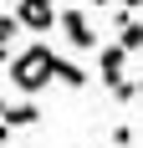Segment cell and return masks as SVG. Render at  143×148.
<instances>
[{
  "mask_svg": "<svg viewBox=\"0 0 143 148\" xmlns=\"http://www.w3.org/2000/svg\"><path fill=\"white\" fill-rule=\"evenodd\" d=\"M5 107H10V102H5V97H0V118H5Z\"/></svg>",
  "mask_w": 143,
  "mask_h": 148,
  "instance_id": "obj_15",
  "label": "cell"
},
{
  "mask_svg": "<svg viewBox=\"0 0 143 148\" xmlns=\"http://www.w3.org/2000/svg\"><path fill=\"white\" fill-rule=\"evenodd\" d=\"M51 56H56V51L36 41V46H26V51H15L5 72H10V82H15L21 92H26V97H36V92H41L46 82H51Z\"/></svg>",
  "mask_w": 143,
  "mask_h": 148,
  "instance_id": "obj_1",
  "label": "cell"
},
{
  "mask_svg": "<svg viewBox=\"0 0 143 148\" xmlns=\"http://www.w3.org/2000/svg\"><path fill=\"white\" fill-rule=\"evenodd\" d=\"M133 97H138V82H128V77H123V82L113 87V102H133Z\"/></svg>",
  "mask_w": 143,
  "mask_h": 148,
  "instance_id": "obj_9",
  "label": "cell"
},
{
  "mask_svg": "<svg viewBox=\"0 0 143 148\" xmlns=\"http://www.w3.org/2000/svg\"><path fill=\"white\" fill-rule=\"evenodd\" d=\"M107 5H113V0H92V10H107Z\"/></svg>",
  "mask_w": 143,
  "mask_h": 148,
  "instance_id": "obj_13",
  "label": "cell"
},
{
  "mask_svg": "<svg viewBox=\"0 0 143 148\" xmlns=\"http://www.w3.org/2000/svg\"><path fill=\"white\" fill-rule=\"evenodd\" d=\"M123 10H143V0H123Z\"/></svg>",
  "mask_w": 143,
  "mask_h": 148,
  "instance_id": "obj_12",
  "label": "cell"
},
{
  "mask_svg": "<svg viewBox=\"0 0 143 148\" xmlns=\"http://www.w3.org/2000/svg\"><path fill=\"white\" fill-rule=\"evenodd\" d=\"M10 56H15V51H10V46H0V66H10Z\"/></svg>",
  "mask_w": 143,
  "mask_h": 148,
  "instance_id": "obj_11",
  "label": "cell"
},
{
  "mask_svg": "<svg viewBox=\"0 0 143 148\" xmlns=\"http://www.w3.org/2000/svg\"><path fill=\"white\" fill-rule=\"evenodd\" d=\"M0 123H5V128H36V123H41V107H36V102L26 97V102L5 107V118H0Z\"/></svg>",
  "mask_w": 143,
  "mask_h": 148,
  "instance_id": "obj_7",
  "label": "cell"
},
{
  "mask_svg": "<svg viewBox=\"0 0 143 148\" xmlns=\"http://www.w3.org/2000/svg\"><path fill=\"white\" fill-rule=\"evenodd\" d=\"M113 26H118V46H123L128 56H133V51H143V21H133V10H123Z\"/></svg>",
  "mask_w": 143,
  "mask_h": 148,
  "instance_id": "obj_5",
  "label": "cell"
},
{
  "mask_svg": "<svg viewBox=\"0 0 143 148\" xmlns=\"http://www.w3.org/2000/svg\"><path fill=\"white\" fill-rule=\"evenodd\" d=\"M51 77H56L61 87H72V92H82V87H87V72H82L72 56H51Z\"/></svg>",
  "mask_w": 143,
  "mask_h": 148,
  "instance_id": "obj_6",
  "label": "cell"
},
{
  "mask_svg": "<svg viewBox=\"0 0 143 148\" xmlns=\"http://www.w3.org/2000/svg\"><path fill=\"white\" fill-rule=\"evenodd\" d=\"M123 72H128V51H123V46H102L97 51V77L107 82V87H118Z\"/></svg>",
  "mask_w": 143,
  "mask_h": 148,
  "instance_id": "obj_4",
  "label": "cell"
},
{
  "mask_svg": "<svg viewBox=\"0 0 143 148\" xmlns=\"http://www.w3.org/2000/svg\"><path fill=\"white\" fill-rule=\"evenodd\" d=\"M56 26L67 31V41L77 46V51H97V26L87 21V10H61Z\"/></svg>",
  "mask_w": 143,
  "mask_h": 148,
  "instance_id": "obj_3",
  "label": "cell"
},
{
  "mask_svg": "<svg viewBox=\"0 0 143 148\" xmlns=\"http://www.w3.org/2000/svg\"><path fill=\"white\" fill-rule=\"evenodd\" d=\"M0 143H10V128H5V123H0Z\"/></svg>",
  "mask_w": 143,
  "mask_h": 148,
  "instance_id": "obj_14",
  "label": "cell"
},
{
  "mask_svg": "<svg viewBox=\"0 0 143 148\" xmlns=\"http://www.w3.org/2000/svg\"><path fill=\"white\" fill-rule=\"evenodd\" d=\"M15 36H21V21H15V10H0V46H15Z\"/></svg>",
  "mask_w": 143,
  "mask_h": 148,
  "instance_id": "obj_8",
  "label": "cell"
},
{
  "mask_svg": "<svg viewBox=\"0 0 143 148\" xmlns=\"http://www.w3.org/2000/svg\"><path fill=\"white\" fill-rule=\"evenodd\" d=\"M15 21H21V31H31V36H46V31H56L61 10L51 0H15Z\"/></svg>",
  "mask_w": 143,
  "mask_h": 148,
  "instance_id": "obj_2",
  "label": "cell"
},
{
  "mask_svg": "<svg viewBox=\"0 0 143 148\" xmlns=\"http://www.w3.org/2000/svg\"><path fill=\"white\" fill-rule=\"evenodd\" d=\"M113 148H133V128H128V123L113 128Z\"/></svg>",
  "mask_w": 143,
  "mask_h": 148,
  "instance_id": "obj_10",
  "label": "cell"
}]
</instances>
